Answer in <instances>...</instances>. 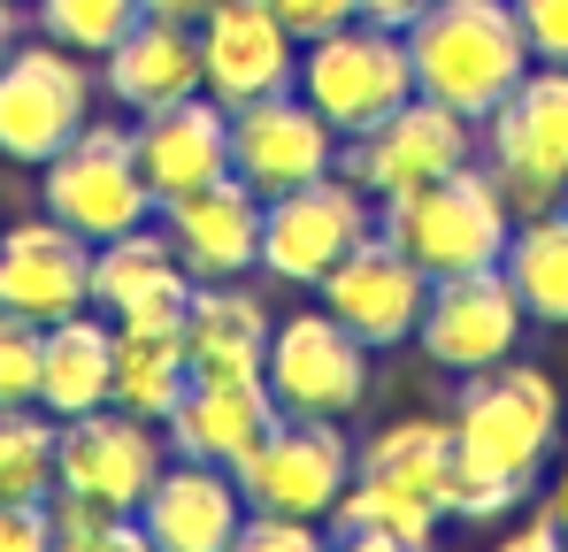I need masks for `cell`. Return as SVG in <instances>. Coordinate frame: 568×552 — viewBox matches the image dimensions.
<instances>
[{"mask_svg": "<svg viewBox=\"0 0 568 552\" xmlns=\"http://www.w3.org/2000/svg\"><path fill=\"white\" fill-rule=\"evenodd\" d=\"M407 62H415V92H430L454 115L484 123L523 85V70L538 54H530V31H523L515 0H430L407 23Z\"/></svg>", "mask_w": 568, "mask_h": 552, "instance_id": "obj_1", "label": "cell"}, {"mask_svg": "<svg viewBox=\"0 0 568 552\" xmlns=\"http://www.w3.org/2000/svg\"><path fill=\"white\" fill-rule=\"evenodd\" d=\"M377 231L415 262V269H430V276L491 269V262L507 254L515 200H507V184L491 177L484 162H462V170L415 184V192L377 200Z\"/></svg>", "mask_w": 568, "mask_h": 552, "instance_id": "obj_2", "label": "cell"}, {"mask_svg": "<svg viewBox=\"0 0 568 552\" xmlns=\"http://www.w3.org/2000/svg\"><path fill=\"white\" fill-rule=\"evenodd\" d=\"M454 446H462V460L491 468V476L538 483V468L561 446V384L530 361H499V368L462 376Z\"/></svg>", "mask_w": 568, "mask_h": 552, "instance_id": "obj_3", "label": "cell"}, {"mask_svg": "<svg viewBox=\"0 0 568 552\" xmlns=\"http://www.w3.org/2000/svg\"><path fill=\"white\" fill-rule=\"evenodd\" d=\"M292 85H300V100H315V115H323L338 139H354V131L384 123V115L415 92L407 31H392L377 16H354V23H338V31H323V39L300 47Z\"/></svg>", "mask_w": 568, "mask_h": 552, "instance_id": "obj_4", "label": "cell"}, {"mask_svg": "<svg viewBox=\"0 0 568 552\" xmlns=\"http://www.w3.org/2000/svg\"><path fill=\"white\" fill-rule=\"evenodd\" d=\"M476 139H484V170L507 184L515 215L561 207L568 200V62H530L523 85L476 123Z\"/></svg>", "mask_w": 568, "mask_h": 552, "instance_id": "obj_5", "label": "cell"}, {"mask_svg": "<svg viewBox=\"0 0 568 552\" xmlns=\"http://www.w3.org/2000/svg\"><path fill=\"white\" fill-rule=\"evenodd\" d=\"M39 200L54 223H70L78 238H115L154 223V184L139 170L131 123H85L54 162H39Z\"/></svg>", "mask_w": 568, "mask_h": 552, "instance_id": "obj_6", "label": "cell"}, {"mask_svg": "<svg viewBox=\"0 0 568 552\" xmlns=\"http://www.w3.org/2000/svg\"><path fill=\"white\" fill-rule=\"evenodd\" d=\"M85 123H93V70H85V54L54 47L47 31L16 39L8 62H0V162L39 170Z\"/></svg>", "mask_w": 568, "mask_h": 552, "instance_id": "obj_7", "label": "cell"}, {"mask_svg": "<svg viewBox=\"0 0 568 552\" xmlns=\"http://www.w3.org/2000/svg\"><path fill=\"white\" fill-rule=\"evenodd\" d=\"M369 231H377V200L346 170H331V177L262 200V269L292 292H315L346 262V246H362Z\"/></svg>", "mask_w": 568, "mask_h": 552, "instance_id": "obj_8", "label": "cell"}, {"mask_svg": "<svg viewBox=\"0 0 568 552\" xmlns=\"http://www.w3.org/2000/svg\"><path fill=\"white\" fill-rule=\"evenodd\" d=\"M462 162H476V123L454 115L446 100H430V92H407L384 123L354 131V139L338 146V170L362 184L369 200L415 192V184L446 177V170H462Z\"/></svg>", "mask_w": 568, "mask_h": 552, "instance_id": "obj_9", "label": "cell"}, {"mask_svg": "<svg viewBox=\"0 0 568 552\" xmlns=\"http://www.w3.org/2000/svg\"><path fill=\"white\" fill-rule=\"evenodd\" d=\"M262 384L277 399V415H323V422H346L369 391V346L331 315V307H300L270 330V361Z\"/></svg>", "mask_w": 568, "mask_h": 552, "instance_id": "obj_10", "label": "cell"}, {"mask_svg": "<svg viewBox=\"0 0 568 552\" xmlns=\"http://www.w3.org/2000/svg\"><path fill=\"white\" fill-rule=\"evenodd\" d=\"M523 299L507 269H462V276H430V299H423V323H415V346L430 354V368L446 376H476V368H499L523 354Z\"/></svg>", "mask_w": 568, "mask_h": 552, "instance_id": "obj_11", "label": "cell"}, {"mask_svg": "<svg viewBox=\"0 0 568 552\" xmlns=\"http://www.w3.org/2000/svg\"><path fill=\"white\" fill-rule=\"evenodd\" d=\"M162 422L131 415V407H85L70 422H54V491H78V499H100V507H123L139 514L146 483L162 476Z\"/></svg>", "mask_w": 568, "mask_h": 552, "instance_id": "obj_12", "label": "cell"}, {"mask_svg": "<svg viewBox=\"0 0 568 552\" xmlns=\"http://www.w3.org/2000/svg\"><path fill=\"white\" fill-rule=\"evenodd\" d=\"M231 476H239L246 507L331 522L338 491L354 483V446H346V430H338V422H323V415H277V430L239 460Z\"/></svg>", "mask_w": 568, "mask_h": 552, "instance_id": "obj_13", "label": "cell"}, {"mask_svg": "<svg viewBox=\"0 0 568 552\" xmlns=\"http://www.w3.org/2000/svg\"><path fill=\"white\" fill-rule=\"evenodd\" d=\"M338 146L346 139L315 115V100H300V85L231 108V177H246L262 200H277L292 184L331 177L338 170Z\"/></svg>", "mask_w": 568, "mask_h": 552, "instance_id": "obj_14", "label": "cell"}, {"mask_svg": "<svg viewBox=\"0 0 568 552\" xmlns=\"http://www.w3.org/2000/svg\"><path fill=\"white\" fill-rule=\"evenodd\" d=\"M200 92H215L223 108H246L262 92H284L300 70V39L284 31L270 0H215L200 23Z\"/></svg>", "mask_w": 568, "mask_h": 552, "instance_id": "obj_15", "label": "cell"}, {"mask_svg": "<svg viewBox=\"0 0 568 552\" xmlns=\"http://www.w3.org/2000/svg\"><path fill=\"white\" fill-rule=\"evenodd\" d=\"M0 307L23 323H62L93 307V238H78L54 215H23L0 231Z\"/></svg>", "mask_w": 568, "mask_h": 552, "instance_id": "obj_16", "label": "cell"}, {"mask_svg": "<svg viewBox=\"0 0 568 552\" xmlns=\"http://www.w3.org/2000/svg\"><path fill=\"white\" fill-rule=\"evenodd\" d=\"M323 307L377 354V346H407L415 323H423V299H430V269H415L384 231H369L362 246H346V262L315 284Z\"/></svg>", "mask_w": 568, "mask_h": 552, "instance_id": "obj_17", "label": "cell"}, {"mask_svg": "<svg viewBox=\"0 0 568 552\" xmlns=\"http://www.w3.org/2000/svg\"><path fill=\"white\" fill-rule=\"evenodd\" d=\"M178 262L192 269V284H223V276H254L262 269V192L246 177H223L215 184H192L178 200L154 207Z\"/></svg>", "mask_w": 568, "mask_h": 552, "instance_id": "obj_18", "label": "cell"}, {"mask_svg": "<svg viewBox=\"0 0 568 552\" xmlns=\"http://www.w3.org/2000/svg\"><path fill=\"white\" fill-rule=\"evenodd\" d=\"M246 491L215 460H162V476L139 499V538L154 552H239Z\"/></svg>", "mask_w": 568, "mask_h": 552, "instance_id": "obj_19", "label": "cell"}, {"mask_svg": "<svg viewBox=\"0 0 568 552\" xmlns=\"http://www.w3.org/2000/svg\"><path fill=\"white\" fill-rule=\"evenodd\" d=\"M131 146H139V170L154 184V207L178 200L192 184H215L231 170V108L215 92H185L170 108H146L131 123Z\"/></svg>", "mask_w": 568, "mask_h": 552, "instance_id": "obj_20", "label": "cell"}, {"mask_svg": "<svg viewBox=\"0 0 568 552\" xmlns=\"http://www.w3.org/2000/svg\"><path fill=\"white\" fill-rule=\"evenodd\" d=\"M270 430H277V399H270L262 376H192L185 399H178L170 422H162L170 453L215 460V468H239Z\"/></svg>", "mask_w": 568, "mask_h": 552, "instance_id": "obj_21", "label": "cell"}, {"mask_svg": "<svg viewBox=\"0 0 568 552\" xmlns=\"http://www.w3.org/2000/svg\"><path fill=\"white\" fill-rule=\"evenodd\" d=\"M185 384H192L185 307H131V315H115V376H108L115 407L146 415V422H170Z\"/></svg>", "mask_w": 568, "mask_h": 552, "instance_id": "obj_22", "label": "cell"}, {"mask_svg": "<svg viewBox=\"0 0 568 552\" xmlns=\"http://www.w3.org/2000/svg\"><path fill=\"white\" fill-rule=\"evenodd\" d=\"M270 299L246 284V276H223V284H192L185 299V361L192 376H262L270 361Z\"/></svg>", "mask_w": 568, "mask_h": 552, "instance_id": "obj_23", "label": "cell"}, {"mask_svg": "<svg viewBox=\"0 0 568 552\" xmlns=\"http://www.w3.org/2000/svg\"><path fill=\"white\" fill-rule=\"evenodd\" d=\"M100 78H108V100L131 108V115L170 108V100L200 92V39H192V23H178V16H139L100 54Z\"/></svg>", "mask_w": 568, "mask_h": 552, "instance_id": "obj_24", "label": "cell"}, {"mask_svg": "<svg viewBox=\"0 0 568 552\" xmlns=\"http://www.w3.org/2000/svg\"><path fill=\"white\" fill-rule=\"evenodd\" d=\"M338 545H377V552H423L438 530H446V507L438 499H423L415 483H399V476H377V468H362L354 460V483L338 491V507H331V522H323Z\"/></svg>", "mask_w": 568, "mask_h": 552, "instance_id": "obj_25", "label": "cell"}, {"mask_svg": "<svg viewBox=\"0 0 568 552\" xmlns=\"http://www.w3.org/2000/svg\"><path fill=\"white\" fill-rule=\"evenodd\" d=\"M185 299H192V269L178 262L162 223L115 231V238L93 246V307L108 323L131 315V307H185Z\"/></svg>", "mask_w": 568, "mask_h": 552, "instance_id": "obj_26", "label": "cell"}, {"mask_svg": "<svg viewBox=\"0 0 568 552\" xmlns=\"http://www.w3.org/2000/svg\"><path fill=\"white\" fill-rule=\"evenodd\" d=\"M108 376H115V323L78 307L62 323L39 330V407L54 422L85 415V407H108Z\"/></svg>", "mask_w": 568, "mask_h": 552, "instance_id": "obj_27", "label": "cell"}, {"mask_svg": "<svg viewBox=\"0 0 568 552\" xmlns=\"http://www.w3.org/2000/svg\"><path fill=\"white\" fill-rule=\"evenodd\" d=\"M499 269H507V284H515V299H523L530 323H554V330H561L568 323V200L561 207L515 215Z\"/></svg>", "mask_w": 568, "mask_h": 552, "instance_id": "obj_28", "label": "cell"}, {"mask_svg": "<svg viewBox=\"0 0 568 552\" xmlns=\"http://www.w3.org/2000/svg\"><path fill=\"white\" fill-rule=\"evenodd\" d=\"M362 468H377V476H399V483H415L423 499H454V460H462V446H454V415L438 422V415H407V422H384L377 438L362 446Z\"/></svg>", "mask_w": 568, "mask_h": 552, "instance_id": "obj_29", "label": "cell"}, {"mask_svg": "<svg viewBox=\"0 0 568 552\" xmlns=\"http://www.w3.org/2000/svg\"><path fill=\"white\" fill-rule=\"evenodd\" d=\"M47 491H54V415L0 407V499H47Z\"/></svg>", "mask_w": 568, "mask_h": 552, "instance_id": "obj_30", "label": "cell"}, {"mask_svg": "<svg viewBox=\"0 0 568 552\" xmlns=\"http://www.w3.org/2000/svg\"><path fill=\"white\" fill-rule=\"evenodd\" d=\"M31 8H39V31H47L54 47L85 54V62H100V54L146 16V0H31Z\"/></svg>", "mask_w": 568, "mask_h": 552, "instance_id": "obj_31", "label": "cell"}, {"mask_svg": "<svg viewBox=\"0 0 568 552\" xmlns=\"http://www.w3.org/2000/svg\"><path fill=\"white\" fill-rule=\"evenodd\" d=\"M47 522H54V545L62 552H139V514L123 507H100V499H78V491H47Z\"/></svg>", "mask_w": 568, "mask_h": 552, "instance_id": "obj_32", "label": "cell"}, {"mask_svg": "<svg viewBox=\"0 0 568 552\" xmlns=\"http://www.w3.org/2000/svg\"><path fill=\"white\" fill-rule=\"evenodd\" d=\"M0 407H39V323L0 307Z\"/></svg>", "mask_w": 568, "mask_h": 552, "instance_id": "obj_33", "label": "cell"}, {"mask_svg": "<svg viewBox=\"0 0 568 552\" xmlns=\"http://www.w3.org/2000/svg\"><path fill=\"white\" fill-rule=\"evenodd\" d=\"M331 538L323 522H307V514H270V507H246V522H239V552H315Z\"/></svg>", "mask_w": 568, "mask_h": 552, "instance_id": "obj_34", "label": "cell"}, {"mask_svg": "<svg viewBox=\"0 0 568 552\" xmlns=\"http://www.w3.org/2000/svg\"><path fill=\"white\" fill-rule=\"evenodd\" d=\"M47 545H54L47 499H0V552H47Z\"/></svg>", "mask_w": 568, "mask_h": 552, "instance_id": "obj_35", "label": "cell"}, {"mask_svg": "<svg viewBox=\"0 0 568 552\" xmlns=\"http://www.w3.org/2000/svg\"><path fill=\"white\" fill-rule=\"evenodd\" d=\"M515 16H523L538 62H568V0H515Z\"/></svg>", "mask_w": 568, "mask_h": 552, "instance_id": "obj_36", "label": "cell"}, {"mask_svg": "<svg viewBox=\"0 0 568 552\" xmlns=\"http://www.w3.org/2000/svg\"><path fill=\"white\" fill-rule=\"evenodd\" d=\"M284 16V31L307 47V39H323V31H338V23H354L362 16V0H270Z\"/></svg>", "mask_w": 568, "mask_h": 552, "instance_id": "obj_37", "label": "cell"}, {"mask_svg": "<svg viewBox=\"0 0 568 552\" xmlns=\"http://www.w3.org/2000/svg\"><path fill=\"white\" fill-rule=\"evenodd\" d=\"M554 545H568V530H561V514L538 499V514H523V522L507 530V552H554Z\"/></svg>", "mask_w": 568, "mask_h": 552, "instance_id": "obj_38", "label": "cell"}, {"mask_svg": "<svg viewBox=\"0 0 568 552\" xmlns=\"http://www.w3.org/2000/svg\"><path fill=\"white\" fill-rule=\"evenodd\" d=\"M423 8H430V0H362V16H377V23H392V31H407Z\"/></svg>", "mask_w": 568, "mask_h": 552, "instance_id": "obj_39", "label": "cell"}, {"mask_svg": "<svg viewBox=\"0 0 568 552\" xmlns=\"http://www.w3.org/2000/svg\"><path fill=\"white\" fill-rule=\"evenodd\" d=\"M215 0H146V16H178V23H200Z\"/></svg>", "mask_w": 568, "mask_h": 552, "instance_id": "obj_40", "label": "cell"}, {"mask_svg": "<svg viewBox=\"0 0 568 552\" xmlns=\"http://www.w3.org/2000/svg\"><path fill=\"white\" fill-rule=\"evenodd\" d=\"M16 39H23V0H0V62H8Z\"/></svg>", "mask_w": 568, "mask_h": 552, "instance_id": "obj_41", "label": "cell"}, {"mask_svg": "<svg viewBox=\"0 0 568 552\" xmlns=\"http://www.w3.org/2000/svg\"><path fill=\"white\" fill-rule=\"evenodd\" d=\"M546 507L561 514V530H568V460H561V476H554V491H546Z\"/></svg>", "mask_w": 568, "mask_h": 552, "instance_id": "obj_42", "label": "cell"}]
</instances>
